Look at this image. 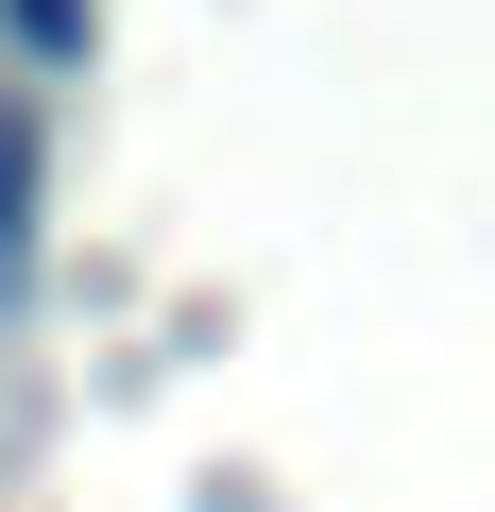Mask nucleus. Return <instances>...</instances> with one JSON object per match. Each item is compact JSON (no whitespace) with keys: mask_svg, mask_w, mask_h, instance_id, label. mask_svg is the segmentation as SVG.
<instances>
[{"mask_svg":"<svg viewBox=\"0 0 495 512\" xmlns=\"http://www.w3.org/2000/svg\"><path fill=\"white\" fill-rule=\"evenodd\" d=\"M18 52H52V69H69V52H86V0H18Z\"/></svg>","mask_w":495,"mask_h":512,"instance_id":"f03ea898","label":"nucleus"},{"mask_svg":"<svg viewBox=\"0 0 495 512\" xmlns=\"http://www.w3.org/2000/svg\"><path fill=\"white\" fill-rule=\"evenodd\" d=\"M35 274V120L0 103V291Z\"/></svg>","mask_w":495,"mask_h":512,"instance_id":"f257e3e1","label":"nucleus"}]
</instances>
